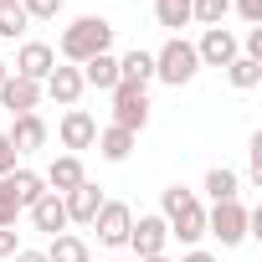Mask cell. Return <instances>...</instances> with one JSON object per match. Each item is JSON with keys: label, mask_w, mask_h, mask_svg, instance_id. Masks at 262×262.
<instances>
[{"label": "cell", "mask_w": 262, "mask_h": 262, "mask_svg": "<svg viewBox=\"0 0 262 262\" xmlns=\"http://www.w3.org/2000/svg\"><path fill=\"white\" fill-rule=\"evenodd\" d=\"M144 262H175V257H170V252H160V257H144Z\"/></svg>", "instance_id": "d590c367"}, {"label": "cell", "mask_w": 262, "mask_h": 262, "mask_svg": "<svg viewBox=\"0 0 262 262\" xmlns=\"http://www.w3.org/2000/svg\"><path fill=\"white\" fill-rule=\"evenodd\" d=\"M128 226H134V206L128 201H103L93 216V231L103 247H128Z\"/></svg>", "instance_id": "ba28073f"}, {"label": "cell", "mask_w": 262, "mask_h": 262, "mask_svg": "<svg viewBox=\"0 0 262 262\" xmlns=\"http://www.w3.org/2000/svg\"><path fill=\"white\" fill-rule=\"evenodd\" d=\"M195 72H201L195 41H185V36H170V41L155 52V77H160L165 88H185V82H195Z\"/></svg>", "instance_id": "3957f363"}, {"label": "cell", "mask_w": 262, "mask_h": 262, "mask_svg": "<svg viewBox=\"0 0 262 262\" xmlns=\"http://www.w3.org/2000/svg\"><path fill=\"white\" fill-rule=\"evenodd\" d=\"M41 180H47V190H52V195H67V190H77V185L88 180V170H82V160H77V155H57V160L41 170Z\"/></svg>", "instance_id": "9a60e30c"}, {"label": "cell", "mask_w": 262, "mask_h": 262, "mask_svg": "<svg viewBox=\"0 0 262 262\" xmlns=\"http://www.w3.org/2000/svg\"><path fill=\"white\" fill-rule=\"evenodd\" d=\"M52 67H57V52L47 47V41H21L16 47V77H26V82H47L52 77Z\"/></svg>", "instance_id": "30bf717a"}, {"label": "cell", "mask_w": 262, "mask_h": 262, "mask_svg": "<svg viewBox=\"0 0 262 262\" xmlns=\"http://www.w3.org/2000/svg\"><path fill=\"white\" fill-rule=\"evenodd\" d=\"M16 160H21V155H16V144H11V134H6V128H0V180H6V175L16 170Z\"/></svg>", "instance_id": "f546056e"}, {"label": "cell", "mask_w": 262, "mask_h": 262, "mask_svg": "<svg viewBox=\"0 0 262 262\" xmlns=\"http://www.w3.org/2000/svg\"><path fill=\"white\" fill-rule=\"evenodd\" d=\"M108 262H128V257H108Z\"/></svg>", "instance_id": "74e56055"}, {"label": "cell", "mask_w": 262, "mask_h": 262, "mask_svg": "<svg viewBox=\"0 0 262 262\" xmlns=\"http://www.w3.org/2000/svg\"><path fill=\"white\" fill-rule=\"evenodd\" d=\"M236 41H242V57L262 62V26H247V36H236Z\"/></svg>", "instance_id": "4dcf8cb0"}, {"label": "cell", "mask_w": 262, "mask_h": 262, "mask_svg": "<svg viewBox=\"0 0 262 262\" xmlns=\"http://www.w3.org/2000/svg\"><path fill=\"white\" fill-rule=\"evenodd\" d=\"M6 185H11V195H16V206H21V211H26V206H36V201L47 195V180H41L36 170H21V165L6 175Z\"/></svg>", "instance_id": "44dd1931"}, {"label": "cell", "mask_w": 262, "mask_h": 262, "mask_svg": "<svg viewBox=\"0 0 262 262\" xmlns=\"http://www.w3.org/2000/svg\"><path fill=\"white\" fill-rule=\"evenodd\" d=\"M155 21L170 36H180V26H190V0H155Z\"/></svg>", "instance_id": "603a6c76"}, {"label": "cell", "mask_w": 262, "mask_h": 262, "mask_svg": "<svg viewBox=\"0 0 262 262\" xmlns=\"http://www.w3.org/2000/svg\"><path fill=\"white\" fill-rule=\"evenodd\" d=\"M195 57H201V67H221V72H226V67L242 57V41H236L231 26H206L201 41H195Z\"/></svg>", "instance_id": "52a82bcc"}, {"label": "cell", "mask_w": 262, "mask_h": 262, "mask_svg": "<svg viewBox=\"0 0 262 262\" xmlns=\"http://www.w3.org/2000/svg\"><path fill=\"white\" fill-rule=\"evenodd\" d=\"M16 6H21V0H16Z\"/></svg>", "instance_id": "f35d334b"}, {"label": "cell", "mask_w": 262, "mask_h": 262, "mask_svg": "<svg viewBox=\"0 0 262 262\" xmlns=\"http://www.w3.org/2000/svg\"><path fill=\"white\" fill-rule=\"evenodd\" d=\"M36 103H41V82H26V77L6 72V82H0V108H11V118H16V113H36Z\"/></svg>", "instance_id": "5bb4252c"}, {"label": "cell", "mask_w": 262, "mask_h": 262, "mask_svg": "<svg viewBox=\"0 0 262 262\" xmlns=\"http://www.w3.org/2000/svg\"><path fill=\"white\" fill-rule=\"evenodd\" d=\"M113 123L128 128V134H144V128H149V88L118 82L113 88Z\"/></svg>", "instance_id": "5b68a950"}, {"label": "cell", "mask_w": 262, "mask_h": 262, "mask_svg": "<svg viewBox=\"0 0 262 262\" xmlns=\"http://www.w3.org/2000/svg\"><path fill=\"white\" fill-rule=\"evenodd\" d=\"M16 247H21V242H16V231H0V262L16 257Z\"/></svg>", "instance_id": "836d02e7"}, {"label": "cell", "mask_w": 262, "mask_h": 262, "mask_svg": "<svg viewBox=\"0 0 262 262\" xmlns=\"http://www.w3.org/2000/svg\"><path fill=\"white\" fill-rule=\"evenodd\" d=\"M26 211L16 206V195H11V185L0 180V231H16V221H21Z\"/></svg>", "instance_id": "83f0119b"}, {"label": "cell", "mask_w": 262, "mask_h": 262, "mask_svg": "<svg viewBox=\"0 0 262 262\" xmlns=\"http://www.w3.org/2000/svg\"><path fill=\"white\" fill-rule=\"evenodd\" d=\"M88 88H82V72L77 67H67V62H57L52 67V77L41 82V98H52L57 108H77V98H82Z\"/></svg>", "instance_id": "8fae6325"}, {"label": "cell", "mask_w": 262, "mask_h": 262, "mask_svg": "<svg viewBox=\"0 0 262 262\" xmlns=\"http://www.w3.org/2000/svg\"><path fill=\"white\" fill-rule=\"evenodd\" d=\"M180 262H216V257H211V252H206V247H190V252H185V257H180Z\"/></svg>", "instance_id": "e575fe53"}, {"label": "cell", "mask_w": 262, "mask_h": 262, "mask_svg": "<svg viewBox=\"0 0 262 262\" xmlns=\"http://www.w3.org/2000/svg\"><path fill=\"white\" fill-rule=\"evenodd\" d=\"M247 226H252V206H242V201H216L206 211V236H216L221 247H242Z\"/></svg>", "instance_id": "277c9868"}, {"label": "cell", "mask_w": 262, "mask_h": 262, "mask_svg": "<svg viewBox=\"0 0 262 262\" xmlns=\"http://www.w3.org/2000/svg\"><path fill=\"white\" fill-rule=\"evenodd\" d=\"M21 11H26V21H57L67 11V0H21Z\"/></svg>", "instance_id": "4316f807"}, {"label": "cell", "mask_w": 262, "mask_h": 262, "mask_svg": "<svg viewBox=\"0 0 262 262\" xmlns=\"http://www.w3.org/2000/svg\"><path fill=\"white\" fill-rule=\"evenodd\" d=\"M57 139H62V149H67V155L93 149V144H98V118H93L88 108H67V113H62V123H57Z\"/></svg>", "instance_id": "9c48e42d"}, {"label": "cell", "mask_w": 262, "mask_h": 262, "mask_svg": "<svg viewBox=\"0 0 262 262\" xmlns=\"http://www.w3.org/2000/svg\"><path fill=\"white\" fill-rule=\"evenodd\" d=\"M128 247H134V262L160 257V252L170 247V226H165V216H160V211L134 216V226H128Z\"/></svg>", "instance_id": "8992f818"}, {"label": "cell", "mask_w": 262, "mask_h": 262, "mask_svg": "<svg viewBox=\"0 0 262 262\" xmlns=\"http://www.w3.org/2000/svg\"><path fill=\"white\" fill-rule=\"evenodd\" d=\"M6 72H11V62H0V82H6Z\"/></svg>", "instance_id": "8d00e7d4"}, {"label": "cell", "mask_w": 262, "mask_h": 262, "mask_svg": "<svg viewBox=\"0 0 262 262\" xmlns=\"http://www.w3.org/2000/svg\"><path fill=\"white\" fill-rule=\"evenodd\" d=\"M247 165H252V170H247V175H252V185H262V134H252V139H247Z\"/></svg>", "instance_id": "f1b7e54d"}, {"label": "cell", "mask_w": 262, "mask_h": 262, "mask_svg": "<svg viewBox=\"0 0 262 262\" xmlns=\"http://www.w3.org/2000/svg\"><path fill=\"white\" fill-rule=\"evenodd\" d=\"M11 262H47V252H41V247H16Z\"/></svg>", "instance_id": "d6a6232c"}, {"label": "cell", "mask_w": 262, "mask_h": 262, "mask_svg": "<svg viewBox=\"0 0 262 262\" xmlns=\"http://www.w3.org/2000/svg\"><path fill=\"white\" fill-rule=\"evenodd\" d=\"M201 190L211 195V206H216V201H242V175L226 170V165H216V170H206V185H201Z\"/></svg>", "instance_id": "7402d4cb"}, {"label": "cell", "mask_w": 262, "mask_h": 262, "mask_svg": "<svg viewBox=\"0 0 262 262\" xmlns=\"http://www.w3.org/2000/svg\"><path fill=\"white\" fill-rule=\"evenodd\" d=\"M103 201H108V195H103L93 180H82L77 190H67V195H62V206H67V226H93V216H98Z\"/></svg>", "instance_id": "7c38bea8"}, {"label": "cell", "mask_w": 262, "mask_h": 262, "mask_svg": "<svg viewBox=\"0 0 262 262\" xmlns=\"http://www.w3.org/2000/svg\"><path fill=\"white\" fill-rule=\"evenodd\" d=\"M26 11L16 6V0H0V41H16V36H26Z\"/></svg>", "instance_id": "d4e9b609"}, {"label": "cell", "mask_w": 262, "mask_h": 262, "mask_svg": "<svg viewBox=\"0 0 262 262\" xmlns=\"http://www.w3.org/2000/svg\"><path fill=\"white\" fill-rule=\"evenodd\" d=\"M6 134H11L16 155H36V149L47 144V134H52V128H47V118H41V113H16Z\"/></svg>", "instance_id": "4fadbf2b"}, {"label": "cell", "mask_w": 262, "mask_h": 262, "mask_svg": "<svg viewBox=\"0 0 262 262\" xmlns=\"http://www.w3.org/2000/svg\"><path fill=\"white\" fill-rule=\"evenodd\" d=\"M77 72H82V88H98V93H113V88H118V57H113V52L82 62Z\"/></svg>", "instance_id": "ffe728a7"}, {"label": "cell", "mask_w": 262, "mask_h": 262, "mask_svg": "<svg viewBox=\"0 0 262 262\" xmlns=\"http://www.w3.org/2000/svg\"><path fill=\"white\" fill-rule=\"evenodd\" d=\"M231 11H236L247 26H262V0H231Z\"/></svg>", "instance_id": "1f68e13d"}, {"label": "cell", "mask_w": 262, "mask_h": 262, "mask_svg": "<svg viewBox=\"0 0 262 262\" xmlns=\"http://www.w3.org/2000/svg\"><path fill=\"white\" fill-rule=\"evenodd\" d=\"M52 52H57L67 67H82V62L113 52V21H108V16H77L72 26H62V36H57Z\"/></svg>", "instance_id": "6da1fadb"}, {"label": "cell", "mask_w": 262, "mask_h": 262, "mask_svg": "<svg viewBox=\"0 0 262 262\" xmlns=\"http://www.w3.org/2000/svg\"><path fill=\"white\" fill-rule=\"evenodd\" d=\"M118 82H134V88H149V82H155V52H144V47L123 52V57H118Z\"/></svg>", "instance_id": "d6986e66"}, {"label": "cell", "mask_w": 262, "mask_h": 262, "mask_svg": "<svg viewBox=\"0 0 262 262\" xmlns=\"http://www.w3.org/2000/svg\"><path fill=\"white\" fill-rule=\"evenodd\" d=\"M231 16V0H190V21L195 26H221Z\"/></svg>", "instance_id": "484cf974"}, {"label": "cell", "mask_w": 262, "mask_h": 262, "mask_svg": "<svg viewBox=\"0 0 262 262\" xmlns=\"http://www.w3.org/2000/svg\"><path fill=\"white\" fill-rule=\"evenodd\" d=\"M226 82H231L236 93H252V88L262 82V62H252V57H236V62L226 67Z\"/></svg>", "instance_id": "cb8c5ba5"}, {"label": "cell", "mask_w": 262, "mask_h": 262, "mask_svg": "<svg viewBox=\"0 0 262 262\" xmlns=\"http://www.w3.org/2000/svg\"><path fill=\"white\" fill-rule=\"evenodd\" d=\"M134 139H139V134H128V128L108 123V128H98V144H93V149H98L108 165H123L128 155H134Z\"/></svg>", "instance_id": "e0dca14e"}, {"label": "cell", "mask_w": 262, "mask_h": 262, "mask_svg": "<svg viewBox=\"0 0 262 262\" xmlns=\"http://www.w3.org/2000/svg\"><path fill=\"white\" fill-rule=\"evenodd\" d=\"M41 252H47V262H93V247H88V236H77V231H57Z\"/></svg>", "instance_id": "ac0fdd59"}, {"label": "cell", "mask_w": 262, "mask_h": 262, "mask_svg": "<svg viewBox=\"0 0 262 262\" xmlns=\"http://www.w3.org/2000/svg\"><path fill=\"white\" fill-rule=\"evenodd\" d=\"M26 216H31L36 231H47V242H52L57 231H67V206H62V195H52V190H47L36 206H26Z\"/></svg>", "instance_id": "2e32d148"}, {"label": "cell", "mask_w": 262, "mask_h": 262, "mask_svg": "<svg viewBox=\"0 0 262 262\" xmlns=\"http://www.w3.org/2000/svg\"><path fill=\"white\" fill-rule=\"evenodd\" d=\"M160 216H165L170 236H175V242H185V247H195V242L206 236V206H201V195H195V190H185V185L160 190Z\"/></svg>", "instance_id": "7a4b0ae2"}]
</instances>
